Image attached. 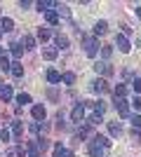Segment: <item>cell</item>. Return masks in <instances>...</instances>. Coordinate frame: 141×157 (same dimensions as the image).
<instances>
[{
    "label": "cell",
    "mask_w": 141,
    "mask_h": 157,
    "mask_svg": "<svg viewBox=\"0 0 141 157\" xmlns=\"http://www.w3.org/2000/svg\"><path fill=\"white\" fill-rule=\"evenodd\" d=\"M115 45H118V49H120L122 54H127L129 49H132V45H129V40L125 38L122 33H120V35H115Z\"/></svg>",
    "instance_id": "6da1fadb"
},
{
    "label": "cell",
    "mask_w": 141,
    "mask_h": 157,
    "mask_svg": "<svg viewBox=\"0 0 141 157\" xmlns=\"http://www.w3.org/2000/svg\"><path fill=\"white\" fill-rule=\"evenodd\" d=\"M71 120H73V122H82V120H85V105H82V103H78V105L73 108Z\"/></svg>",
    "instance_id": "7a4b0ae2"
},
{
    "label": "cell",
    "mask_w": 141,
    "mask_h": 157,
    "mask_svg": "<svg viewBox=\"0 0 141 157\" xmlns=\"http://www.w3.org/2000/svg\"><path fill=\"white\" fill-rule=\"evenodd\" d=\"M92 92H96V94H104V92H108V85H106V80H94L92 82Z\"/></svg>",
    "instance_id": "3957f363"
},
{
    "label": "cell",
    "mask_w": 141,
    "mask_h": 157,
    "mask_svg": "<svg viewBox=\"0 0 141 157\" xmlns=\"http://www.w3.org/2000/svg\"><path fill=\"white\" fill-rule=\"evenodd\" d=\"M115 108H118V113H120L122 117L129 115V108H127V101H125V98H115Z\"/></svg>",
    "instance_id": "277c9868"
},
{
    "label": "cell",
    "mask_w": 141,
    "mask_h": 157,
    "mask_svg": "<svg viewBox=\"0 0 141 157\" xmlns=\"http://www.w3.org/2000/svg\"><path fill=\"white\" fill-rule=\"evenodd\" d=\"M94 71H96V73H104V75H111L113 68H111L106 61H96V63H94Z\"/></svg>",
    "instance_id": "5b68a950"
},
{
    "label": "cell",
    "mask_w": 141,
    "mask_h": 157,
    "mask_svg": "<svg viewBox=\"0 0 141 157\" xmlns=\"http://www.w3.org/2000/svg\"><path fill=\"white\" fill-rule=\"evenodd\" d=\"M85 52H87L89 59L96 56V42H94V40H85Z\"/></svg>",
    "instance_id": "8992f818"
},
{
    "label": "cell",
    "mask_w": 141,
    "mask_h": 157,
    "mask_svg": "<svg viewBox=\"0 0 141 157\" xmlns=\"http://www.w3.org/2000/svg\"><path fill=\"white\" fill-rule=\"evenodd\" d=\"M10 73H12V75H14L17 80H19V78H24V66H21L19 61H17V63H12V66H10Z\"/></svg>",
    "instance_id": "52a82bcc"
},
{
    "label": "cell",
    "mask_w": 141,
    "mask_h": 157,
    "mask_svg": "<svg viewBox=\"0 0 141 157\" xmlns=\"http://www.w3.org/2000/svg\"><path fill=\"white\" fill-rule=\"evenodd\" d=\"M26 155V148L24 145H17V148H10L7 150V157H24Z\"/></svg>",
    "instance_id": "ba28073f"
},
{
    "label": "cell",
    "mask_w": 141,
    "mask_h": 157,
    "mask_svg": "<svg viewBox=\"0 0 141 157\" xmlns=\"http://www.w3.org/2000/svg\"><path fill=\"white\" fill-rule=\"evenodd\" d=\"M54 157H73V152L71 150H66V148H64V145H57V148H54Z\"/></svg>",
    "instance_id": "9c48e42d"
},
{
    "label": "cell",
    "mask_w": 141,
    "mask_h": 157,
    "mask_svg": "<svg viewBox=\"0 0 141 157\" xmlns=\"http://www.w3.org/2000/svg\"><path fill=\"white\" fill-rule=\"evenodd\" d=\"M47 110H45V105H33V117L35 120H45Z\"/></svg>",
    "instance_id": "30bf717a"
},
{
    "label": "cell",
    "mask_w": 141,
    "mask_h": 157,
    "mask_svg": "<svg viewBox=\"0 0 141 157\" xmlns=\"http://www.w3.org/2000/svg\"><path fill=\"white\" fill-rule=\"evenodd\" d=\"M89 155L92 157H101L104 155V148H101L99 143H89Z\"/></svg>",
    "instance_id": "8fae6325"
},
{
    "label": "cell",
    "mask_w": 141,
    "mask_h": 157,
    "mask_svg": "<svg viewBox=\"0 0 141 157\" xmlns=\"http://www.w3.org/2000/svg\"><path fill=\"white\" fill-rule=\"evenodd\" d=\"M45 19H47V24H52V26H57V24H59V14L49 10V12H45Z\"/></svg>",
    "instance_id": "7c38bea8"
},
{
    "label": "cell",
    "mask_w": 141,
    "mask_h": 157,
    "mask_svg": "<svg viewBox=\"0 0 141 157\" xmlns=\"http://www.w3.org/2000/svg\"><path fill=\"white\" fill-rule=\"evenodd\" d=\"M54 42H57V47H59V49H66V47H68V38H66V35H61V33L54 38Z\"/></svg>",
    "instance_id": "4fadbf2b"
},
{
    "label": "cell",
    "mask_w": 141,
    "mask_h": 157,
    "mask_svg": "<svg viewBox=\"0 0 141 157\" xmlns=\"http://www.w3.org/2000/svg\"><path fill=\"white\" fill-rule=\"evenodd\" d=\"M21 45H24V49H33V47H35V40L31 38V35H24V38H21Z\"/></svg>",
    "instance_id": "5bb4252c"
},
{
    "label": "cell",
    "mask_w": 141,
    "mask_h": 157,
    "mask_svg": "<svg viewBox=\"0 0 141 157\" xmlns=\"http://www.w3.org/2000/svg\"><path fill=\"white\" fill-rule=\"evenodd\" d=\"M106 31H108V24H106V21H96V26H94V33H96V35H104Z\"/></svg>",
    "instance_id": "9a60e30c"
},
{
    "label": "cell",
    "mask_w": 141,
    "mask_h": 157,
    "mask_svg": "<svg viewBox=\"0 0 141 157\" xmlns=\"http://www.w3.org/2000/svg\"><path fill=\"white\" fill-rule=\"evenodd\" d=\"M108 131H111V136H120V134H122V127L118 124V122H111V124H108Z\"/></svg>",
    "instance_id": "2e32d148"
},
{
    "label": "cell",
    "mask_w": 141,
    "mask_h": 157,
    "mask_svg": "<svg viewBox=\"0 0 141 157\" xmlns=\"http://www.w3.org/2000/svg\"><path fill=\"white\" fill-rule=\"evenodd\" d=\"M57 54H59V52H57V49H54V47H47L45 52H42V56H45L47 61H52V59H57Z\"/></svg>",
    "instance_id": "e0dca14e"
},
{
    "label": "cell",
    "mask_w": 141,
    "mask_h": 157,
    "mask_svg": "<svg viewBox=\"0 0 141 157\" xmlns=\"http://www.w3.org/2000/svg\"><path fill=\"white\" fill-rule=\"evenodd\" d=\"M47 80H49L52 85H57V82H61V75L57 71H47Z\"/></svg>",
    "instance_id": "ac0fdd59"
},
{
    "label": "cell",
    "mask_w": 141,
    "mask_h": 157,
    "mask_svg": "<svg viewBox=\"0 0 141 157\" xmlns=\"http://www.w3.org/2000/svg\"><path fill=\"white\" fill-rule=\"evenodd\" d=\"M113 94H115V98H125V94H127V89H125V85H118L113 89Z\"/></svg>",
    "instance_id": "d6986e66"
},
{
    "label": "cell",
    "mask_w": 141,
    "mask_h": 157,
    "mask_svg": "<svg viewBox=\"0 0 141 157\" xmlns=\"http://www.w3.org/2000/svg\"><path fill=\"white\" fill-rule=\"evenodd\" d=\"M12 134L14 136H21V134H24V124H21V122H12Z\"/></svg>",
    "instance_id": "ffe728a7"
},
{
    "label": "cell",
    "mask_w": 141,
    "mask_h": 157,
    "mask_svg": "<svg viewBox=\"0 0 141 157\" xmlns=\"http://www.w3.org/2000/svg\"><path fill=\"white\" fill-rule=\"evenodd\" d=\"M99 122H101V115H99V113H94V115H89V120H87V124H89V127H96Z\"/></svg>",
    "instance_id": "44dd1931"
},
{
    "label": "cell",
    "mask_w": 141,
    "mask_h": 157,
    "mask_svg": "<svg viewBox=\"0 0 141 157\" xmlns=\"http://www.w3.org/2000/svg\"><path fill=\"white\" fill-rule=\"evenodd\" d=\"M49 35H52V33L47 31V28H38V40H42V42H45V40H49Z\"/></svg>",
    "instance_id": "7402d4cb"
},
{
    "label": "cell",
    "mask_w": 141,
    "mask_h": 157,
    "mask_svg": "<svg viewBox=\"0 0 141 157\" xmlns=\"http://www.w3.org/2000/svg\"><path fill=\"white\" fill-rule=\"evenodd\" d=\"M87 136H89V124H82L78 129V138H87Z\"/></svg>",
    "instance_id": "603a6c76"
},
{
    "label": "cell",
    "mask_w": 141,
    "mask_h": 157,
    "mask_svg": "<svg viewBox=\"0 0 141 157\" xmlns=\"http://www.w3.org/2000/svg\"><path fill=\"white\" fill-rule=\"evenodd\" d=\"M0 98H2V103H5V101H10V98H12V89H10V87H5V89L0 92Z\"/></svg>",
    "instance_id": "cb8c5ba5"
},
{
    "label": "cell",
    "mask_w": 141,
    "mask_h": 157,
    "mask_svg": "<svg viewBox=\"0 0 141 157\" xmlns=\"http://www.w3.org/2000/svg\"><path fill=\"white\" fill-rule=\"evenodd\" d=\"M49 7H54V2H47V0L45 2H42V0L38 2V10H40V12H49Z\"/></svg>",
    "instance_id": "d4e9b609"
},
{
    "label": "cell",
    "mask_w": 141,
    "mask_h": 157,
    "mask_svg": "<svg viewBox=\"0 0 141 157\" xmlns=\"http://www.w3.org/2000/svg\"><path fill=\"white\" fill-rule=\"evenodd\" d=\"M61 80H64L66 85H73V82H75V75H73V73H64V75H61Z\"/></svg>",
    "instance_id": "484cf974"
},
{
    "label": "cell",
    "mask_w": 141,
    "mask_h": 157,
    "mask_svg": "<svg viewBox=\"0 0 141 157\" xmlns=\"http://www.w3.org/2000/svg\"><path fill=\"white\" fill-rule=\"evenodd\" d=\"M94 141H96V143H99L101 148H108V145H111V141H108L106 136H96V138H94Z\"/></svg>",
    "instance_id": "4316f807"
},
{
    "label": "cell",
    "mask_w": 141,
    "mask_h": 157,
    "mask_svg": "<svg viewBox=\"0 0 141 157\" xmlns=\"http://www.w3.org/2000/svg\"><path fill=\"white\" fill-rule=\"evenodd\" d=\"M57 7V14H64V17H71V12H68V7L66 5H54Z\"/></svg>",
    "instance_id": "83f0119b"
},
{
    "label": "cell",
    "mask_w": 141,
    "mask_h": 157,
    "mask_svg": "<svg viewBox=\"0 0 141 157\" xmlns=\"http://www.w3.org/2000/svg\"><path fill=\"white\" fill-rule=\"evenodd\" d=\"M2 28H5V31H12V28H14V21L10 19V17H7V19H2Z\"/></svg>",
    "instance_id": "f1b7e54d"
},
{
    "label": "cell",
    "mask_w": 141,
    "mask_h": 157,
    "mask_svg": "<svg viewBox=\"0 0 141 157\" xmlns=\"http://www.w3.org/2000/svg\"><path fill=\"white\" fill-rule=\"evenodd\" d=\"M10 47H12V56H14V59H19V56H21V47L17 45V42H14V45H10Z\"/></svg>",
    "instance_id": "f546056e"
},
{
    "label": "cell",
    "mask_w": 141,
    "mask_h": 157,
    "mask_svg": "<svg viewBox=\"0 0 141 157\" xmlns=\"http://www.w3.org/2000/svg\"><path fill=\"white\" fill-rule=\"evenodd\" d=\"M17 101H19V103H31V96H28V94H19V96H17Z\"/></svg>",
    "instance_id": "4dcf8cb0"
},
{
    "label": "cell",
    "mask_w": 141,
    "mask_h": 157,
    "mask_svg": "<svg viewBox=\"0 0 141 157\" xmlns=\"http://www.w3.org/2000/svg\"><path fill=\"white\" fill-rule=\"evenodd\" d=\"M101 54H104V59H111V54H113V49H111V47H101Z\"/></svg>",
    "instance_id": "1f68e13d"
},
{
    "label": "cell",
    "mask_w": 141,
    "mask_h": 157,
    "mask_svg": "<svg viewBox=\"0 0 141 157\" xmlns=\"http://www.w3.org/2000/svg\"><path fill=\"white\" fill-rule=\"evenodd\" d=\"M0 68H2V71H10V61H7V56H0Z\"/></svg>",
    "instance_id": "d6a6232c"
},
{
    "label": "cell",
    "mask_w": 141,
    "mask_h": 157,
    "mask_svg": "<svg viewBox=\"0 0 141 157\" xmlns=\"http://www.w3.org/2000/svg\"><path fill=\"white\" fill-rule=\"evenodd\" d=\"M132 127H134V129H141V117H139V115L132 117Z\"/></svg>",
    "instance_id": "836d02e7"
},
{
    "label": "cell",
    "mask_w": 141,
    "mask_h": 157,
    "mask_svg": "<svg viewBox=\"0 0 141 157\" xmlns=\"http://www.w3.org/2000/svg\"><path fill=\"white\" fill-rule=\"evenodd\" d=\"M132 105H134L136 110H141V96H134V101H132Z\"/></svg>",
    "instance_id": "e575fe53"
},
{
    "label": "cell",
    "mask_w": 141,
    "mask_h": 157,
    "mask_svg": "<svg viewBox=\"0 0 141 157\" xmlns=\"http://www.w3.org/2000/svg\"><path fill=\"white\" fill-rule=\"evenodd\" d=\"M0 141H10V131H7V129L0 131Z\"/></svg>",
    "instance_id": "d590c367"
},
{
    "label": "cell",
    "mask_w": 141,
    "mask_h": 157,
    "mask_svg": "<svg viewBox=\"0 0 141 157\" xmlns=\"http://www.w3.org/2000/svg\"><path fill=\"white\" fill-rule=\"evenodd\" d=\"M132 85H134V92H139V94H141V80H134Z\"/></svg>",
    "instance_id": "8d00e7d4"
},
{
    "label": "cell",
    "mask_w": 141,
    "mask_h": 157,
    "mask_svg": "<svg viewBox=\"0 0 141 157\" xmlns=\"http://www.w3.org/2000/svg\"><path fill=\"white\" fill-rule=\"evenodd\" d=\"M5 87H7V85H5V82H2V80H0V92H2V89H5Z\"/></svg>",
    "instance_id": "74e56055"
},
{
    "label": "cell",
    "mask_w": 141,
    "mask_h": 157,
    "mask_svg": "<svg viewBox=\"0 0 141 157\" xmlns=\"http://www.w3.org/2000/svg\"><path fill=\"white\" fill-rule=\"evenodd\" d=\"M0 38H2V28H0Z\"/></svg>",
    "instance_id": "f35d334b"
},
{
    "label": "cell",
    "mask_w": 141,
    "mask_h": 157,
    "mask_svg": "<svg viewBox=\"0 0 141 157\" xmlns=\"http://www.w3.org/2000/svg\"><path fill=\"white\" fill-rule=\"evenodd\" d=\"M0 56H2V47H0Z\"/></svg>",
    "instance_id": "ab89813d"
}]
</instances>
